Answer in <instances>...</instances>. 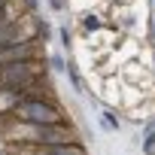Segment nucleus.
I'll return each instance as SVG.
<instances>
[{
    "mask_svg": "<svg viewBox=\"0 0 155 155\" xmlns=\"http://www.w3.org/2000/svg\"><path fill=\"white\" fill-rule=\"evenodd\" d=\"M101 125H104L107 131H119V128H122V119H119L113 110H104V113H101Z\"/></svg>",
    "mask_w": 155,
    "mask_h": 155,
    "instance_id": "39448f33",
    "label": "nucleus"
},
{
    "mask_svg": "<svg viewBox=\"0 0 155 155\" xmlns=\"http://www.w3.org/2000/svg\"><path fill=\"white\" fill-rule=\"evenodd\" d=\"M46 76V67L40 58H28V61H12V64H3L0 67V88H15V91H25L31 82L43 79Z\"/></svg>",
    "mask_w": 155,
    "mask_h": 155,
    "instance_id": "f257e3e1",
    "label": "nucleus"
},
{
    "mask_svg": "<svg viewBox=\"0 0 155 155\" xmlns=\"http://www.w3.org/2000/svg\"><path fill=\"white\" fill-rule=\"evenodd\" d=\"M49 64H52V67H55V70H61V73H64V70H67V61H64V58H61V55H52V58H49Z\"/></svg>",
    "mask_w": 155,
    "mask_h": 155,
    "instance_id": "6e6552de",
    "label": "nucleus"
},
{
    "mask_svg": "<svg viewBox=\"0 0 155 155\" xmlns=\"http://www.w3.org/2000/svg\"><path fill=\"white\" fill-rule=\"evenodd\" d=\"M18 101H21V91H15V88H0V116H9Z\"/></svg>",
    "mask_w": 155,
    "mask_h": 155,
    "instance_id": "20e7f679",
    "label": "nucleus"
},
{
    "mask_svg": "<svg viewBox=\"0 0 155 155\" xmlns=\"http://www.w3.org/2000/svg\"><path fill=\"white\" fill-rule=\"evenodd\" d=\"M9 116L12 119L34 122V125H58V122H67L64 113H61V107L55 101H40V97H21Z\"/></svg>",
    "mask_w": 155,
    "mask_h": 155,
    "instance_id": "f03ea898",
    "label": "nucleus"
},
{
    "mask_svg": "<svg viewBox=\"0 0 155 155\" xmlns=\"http://www.w3.org/2000/svg\"><path fill=\"white\" fill-rule=\"evenodd\" d=\"M82 28H85V31H101V28H104V21H101V15L88 12V15H82Z\"/></svg>",
    "mask_w": 155,
    "mask_h": 155,
    "instance_id": "0eeeda50",
    "label": "nucleus"
},
{
    "mask_svg": "<svg viewBox=\"0 0 155 155\" xmlns=\"http://www.w3.org/2000/svg\"><path fill=\"white\" fill-rule=\"evenodd\" d=\"M21 3H25V9L31 12V9H37V0H21Z\"/></svg>",
    "mask_w": 155,
    "mask_h": 155,
    "instance_id": "9d476101",
    "label": "nucleus"
},
{
    "mask_svg": "<svg viewBox=\"0 0 155 155\" xmlns=\"http://www.w3.org/2000/svg\"><path fill=\"white\" fill-rule=\"evenodd\" d=\"M49 3H52V9H58V12L64 9V0H49Z\"/></svg>",
    "mask_w": 155,
    "mask_h": 155,
    "instance_id": "1a4fd4ad",
    "label": "nucleus"
},
{
    "mask_svg": "<svg viewBox=\"0 0 155 155\" xmlns=\"http://www.w3.org/2000/svg\"><path fill=\"white\" fill-rule=\"evenodd\" d=\"M37 143L40 146H61V143H82V140L67 122H58V125H40Z\"/></svg>",
    "mask_w": 155,
    "mask_h": 155,
    "instance_id": "7ed1b4c3",
    "label": "nucleus"
},
{
    "mask_svg": "<svg viewBox=\"0 0 155 155\" xmlns=\"http://www.w3.org/2000/svg\"><path fill=\"white\" fill-rule=\"evenodd\" d=\"M152 40H155V18H152Z\"/></svg>",
    "mask_w": 155,
    "mask_h": 155,
    "instance_id": "9b49d317",
    "label": "nucleus"
},
{
    "mask_svg": "<svg viewBox=\"0 0 155 155\" xmlns=\"http://www.w3.org/2000/svg\"><path fill=\"white\" fill-rule=\"evenodd\" d=\"M140 149L146 152V155H155V125L143 134V143H140Z\"/></svg>",
    "mask_w": 155,
    "mask_h": 155,
    "instance_id": "423d86ee",
    "label": "nucleus"
}]
</instances>
